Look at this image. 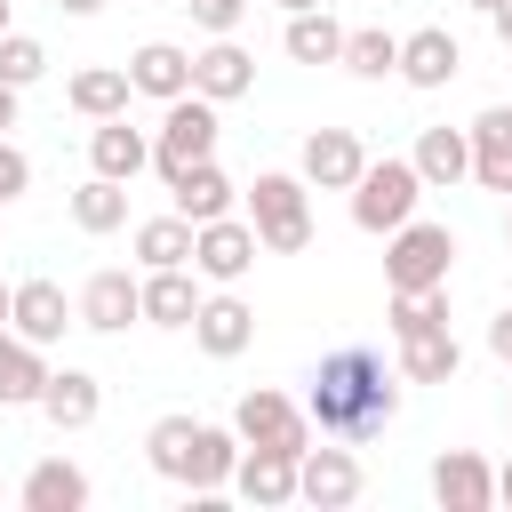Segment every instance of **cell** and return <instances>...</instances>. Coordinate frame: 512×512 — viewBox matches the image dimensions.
Wrapping results in <instances>:
<instances>
[{
	"label": "cell",
	"instance_id": "277c9868",
	"mask_svg": "<svg viewBox=\"0 0 512 512\" xmlns=\"http://www.w3.org/2000/svg\"><path fill=\"white\" fill-rule=\"evenodd\" d=\"M456 272V232L432 216H408L400 232H384V288H448Z\"/></svg>",
	"mask_w": 512,
	"mask_h": 512
},
{
	"label": "cell",
	"instance_id": "f6af8a7d",
	"mask_svg": "<svg viewBox=\"0 0 512 512\" xmlns=\"http://www.w3.org/2000/svg\"><path fill=\"white\" fill-rule=\"evenodd\" d=\"M504 240H512V216H504Z\"/></svg>",
	"mask_w": 512,
	"mask_h": 512
},
{
	"label": "cell",
	"instance_id": "836d02e7",
	"mask_svg": "<svg viewBox=\"0 0 512 512\" xmlns=\"http://www.w3.org/2000/svg\"><path fill=\"white\" fill-rule=\"evenodd\" d=\"M16 192H32V160H24V152H16L8 136H0V208H8Z\"/></svg>",
	"mask_w": 512,
	"mask_h": 512
},
{
	"label": "cell",
	"instance_id": "5b68a950",
	"mask_svg": "<svg viewBox=\"0 0 512 512\" xmlns=\"http://www.w3.org/2000/svg\"><path fill=\"white\" fill-rule=\"evenodd\" d=\"M416 200H424L416 160H392V152H384V160H368V168H360V184H352V224L384 240V232H400V224L416 216Z\"/></svg>",
	"mask_w": 512,
	"mask_h": 512
},
{
	"label": "cell",
	"instance_id": "cb8c5ba5",
	"mask_svg": "<svg viewBox=\"0 0 512 512\" xmlns=\"http://www.w3.org/2000/svg\"><path fill=\"white\" fill-rule=\"evenodd\" d=\"M128 80H136V96H184L192 88V48H176V40H144L136 56H128Z\"/></svg>",
	"mask_w": 512,
	"mask_h": 512
},
{
	"label": "cell",
	"instance_id": "74e56055",
	"mask_svg": "<svg viewBox=\"0 0 512 512\" xmlns=\"http://www.w3.org/2000/svg\"><path fill=\"white\" fill-rule=\"evenodd\" d=\"M16 96H24V88H8V80H0V136L16 128Z\"/></svg>",
	"mask_w": 512,
	"mask_h": 512
},
{
	"label": "cell",
	"instance_id": "8fae6325",
	"mask_svg": "<svg viewBox=\"0 0 512 512\" xmlns=\"http://www.w3.org/2000/svg\"><path fill=\"white\" fill-rule=\"evenodd\" d=\"M128 320H144V272H120V264L88 272V280H80V328L120 336Z\"/></svg>",
	"mask_w": 512,
	"mask_h": 512
},
{
	"label": "cell",
	"instance_id": "484cf974",
	"mask_svg": "<svg viewBox=\"0 0 512 512\" xmlns=\"http://www.w3.org/2000/svg\"><path fill=\"white\" fill-rule=\"evenodd\" d=\"M16 496H24V512H80V504H88V472L64 464V456H40Z\"/></svg>",
	"mask_w": 512,
	"mask_h": 512
},
{
	"label": "cell",
	"instance_id": "9a60e30c",
	"mask_svg": "<svg viewBox=\"0 0 512 512\" xmlns=\"http://www.w3.org/2000/svg\"><path fill=\"white\" fill-rule=\"evenodd\" d=\"M192 88H200L208 104H232V96L256 88V56H248L232 32H216L208 48H192Z\"/></svg>",
	"mask_w": 512,
	"mask_h": 512
},
{
	"label": "cell",
	"instance_id": "7a4b0ae2",
	"mask_svg": "<svg viewBox=\"0 0 512 512\" xmlns=\"http://www.w3.org/2000/svg\"><path fill=\"white\" fill-rule=\"evenodd\" d=\"M144 464L160 480H176L184 496H216L232 488V464H240V432L232 424H200V416H160L144 432Z\"/></svg>",
	"mask_w": 512,
	"mask_h": 512
},
{
	"label": "cell",
	"instance_id": "b9f144b4",
	"mask_svg": "<svg viewBox=\"0 0 512 512\" xmlns=\"http://www.w3.org/2000/svg\"><path fill=\"white\" fill-rule=\"evenodd\" d=\"M272 8H288V16H296V8H320V0H272Z\"/></svg>",
	"mask_w": 512,
	"mask_h": 512
},
{
	"label": "cell",
	"instance_id": "30bf717a",
	"mask_svg": "<svg viewBox=\"0 0 512 512\" xmlns=\"http://www.w3.org/2000/svg\"><path fill=\"white\" fill-rule=\"evenodd\" d=\"M360 168H368V144H360L352 128H312L304 152H296V176H304L312 192H352Z\"/></svg>",
	"mask_w": 512,
	"mask_h": 512
},
{
	"label": "cell",
	"instance_id": "f1b7e54d",
	"mask_svg": "<svg viewBox=\"0 0 512 512\" xmlns=\"http://www.w3.org/2000/svg\"><path fill=\"white\" fill-rule=\"evenodd\" d=\"M192 312H200V288H192L184 264L144 272V320H152V328H192Z\"/></svg>",
	"mask_w": 512,
	"mask_h": 512
},
{
	"label": "cell",
	"instance_id": "52a82bcc",
	"mask_svg": "<svg viewBox=\"0 0 512 512\" xmlns=\"http://www.w3.org/2000/svg\"><path fill=\"white\" fill-rule=\"evenodd\" d=\"M232 432H240V448H312V416H304V400H288V392H272V384H256V392H240L232 400Z\"/></svg>",
	"mask_w": 512,
	"mask_h": 512
},
{
	"label": "cell",
	"instance_id": "8d00e7d4",
	"mask_svg": "<svg viewBox=\"0 0 512 512\" xmlns=\"http://www.w3.org/2000/svg\"><path fill=\"white\" fill-rule=\"evenodd\" d=\"M488 32H496V48L512 56V0H496V8H488Z\"/></svg>",
	"mask_w": 512,
	"mask_h": 512
},
{
	"label": "cell",
	"instance_id": "bcb514c9",
	"mask_svg": "<svg viewBox=\"0 0 512 512\" xmlns=\"http://www.w3.org/2000/svg\"><path fill=\"white\" fill-rule=\"evenodd\" d=\"M504 416H512V392H504Z\"/></svg>",
	"mask_w": 512,
	"mask_h": 512
},
{
	"label": "cell",
	"instance_id": "4dcf8cb0",
	"mask_svg": "<svg viewBox=\"0 0 512 512\" xmlns=\"http://www.w3.org/2000/svg\"><path fill=\"white\" fill-rule=\"evenodd\" d=\"M344 72L352 80H400V32H384V24L344 32Z\"/></svg>",
	"mask_w": 512,
	"mask_h": 512
},
{
	"label": "cell",
	"instance_id": "e0dca14e",
	"mask_svg": "<svg viewBox=\"0 0 512 512\" xmlns=\"http://www.w3.org/2000/svg\"><path fill=\"white\" fill-rule=\"evenodd\" d=\"M48 376H56V368H48V344L0 328V408H40Z\"/></svg>",
	"mask_w": 512,
	"mask_h": 512
},
{
	"label": "cell",
	"instance_id": "d6a6232c",
	"mask_svg": "<svg viewBox=\"0 0 512 512\" xmlns=\"http://www.w3.org/2000/svg\"><path fill=\"white\" fill-rule=\"evenodd\" d=\"M40 72H48V48H40L32 32L8 24V32H0V80H8V88H32Z\"/></svg>",
	"mask_w": 512,
	"mask_h": 512
},
{
	"label": "cell",
	"instance_id": "e575fe53",
	"mask_svg": "<svg viewBox=\"0 0 512 512\" xmlns=\"http://www.w3.org/2000/svg\"><path fill=\"white\" fill-rule=\"evenodd\" d=\"M184 8H192V24L216 40V32H232V24H240V8H248V0H184Z\"/></svg>",
	"mask_w": 512,
	"mask_h": 512
},
{
	"label": "cell",
	"instance_id": "9c48e42d",
	"mask_svg": "<svg viewBox=\"0 0 512 512\" xmlns=\"http://www.w3.org/2000/svg\"><path fill=\"white\" fill-rule=\"evenodd\" d=\"M360 488H368V472H360L352 440L304 448V464H296V504H312V512H344V504H360Z\"/></svg>",
	"mask_w": 512,
	"mask_h": 512
},
{
	"label": "cell",
	"instance_id": "f35d334b",
	"mask_svg": "<svg viewBox=\"0 0 512 512\" xmlns=\"http://www.w3.org/2000/svg\"><path fill=\"white\" fill-rule=\"evenodd\" d=\"M496 504H512V456L496 464Z\"/></svg>",
	"mask_w": 512,
	"mask_h": 512
},
{
	"label": "cell",
	"instance_id": "ee69618b",
	"mask_svg": "<svg viewBox=\"0 0 512 512\" xmlns=\"http://www.w3.org/2000/svg\"><path fill=\"white\" fill-rule=\"evenodd\" d=\"M0 32H8V0H0Z\"/></svg>",
	"mask_w": 512,
	"mask_h": 512
},
{
	"label": "cell",
	"instance_id": "7402d4cb",
	"mask_svg": "<svg viewBox=\"0 0 512 512\" xmlns=\"http://www.w3.org/2000/svg\"><path fill=\"white\" fill-rule=\"evenodd\" d=\"M464 136H472V184L512 192V104H488Z\"/></svg>",
	"mask_w": 512,
	"mask_h": 512
},
{
	"label": "cell",
	"instance_id": "83f0119b",
	"mask_svg": "<svg viewBox=\"0 0 512 512\" xmlns=\"http://www.w3.org/2000/svg\"><path fill=\"white\" fill-rule=\"evenodd\" d=\"M280 48H288L296 64H344V24L328 16V0H320V8H296L288 32H280Z\"/></svg>",
	"mask_w": 512,
	"mask_h": 512
},
{
	"label": "cell",
	"instance_id": "5bb4252c",
	"mask_svg": "<svg viewBox=\"0 0 512 512\" xmlns=\"http://www.w3.org/2000/svg\"><path fill=\"white\" fill-rule=\"evenodd\" d=\"M432 504H440V512H488V504H496V464L472 456V448L432 456Z\"/></svg>",
	"mask_w": 512,
	"mask_h": 512
},
{
	"label": "cell",
	"instance_id": "44dd1931",
	"mask_svg": "<svg viewBox=\"0 0 512 512\" xmlns=\"http://www.w3.org/2000/svg\"><path fill=\"white\" fill-rule=\"evenodd\" d=\"M128 96H136L128 64H80V72L64 80V104H72L80 120H120V112H128Z\"/></svg>",
	"mask_w": 512,
	"mask_h": 512
},
{
	"label": "cell",
	"instance_id": "4316f807",
	"mask_svg": "<svg viewBox=\"0 0 512 512\" xmlns=\"http://www.w3.org/2000/svg\"><path fill=\"white\" fill-rule=\"evenodd\" d=\"M168 192H176V216H192V224H216V216H232V176L216 168V160H200V168H184V176H168Z\"/></svg>",
	"mask_w": 512,
	"mask_h": 512
},
{
	"label": "cell",
	"instance_id": "ffe728a7",
	"mask_svg": "<svg viewBox=\"0 0 512 512\" xmlns=\"http://www.w3.org/2000/svg\"><path fill=\"white\" fill-rule=\"evenodd\" d=\"M456 72H464V48H456V32L424 24V32H408V40H400V80H408V88H448Z\"/></svg>",
	"mask_w": 512,
	"mask_h": 512
},
{
	"label": "cell",
	"instance_id": "7bdbcfd3",
	"mask_svg": "<svg viewBox=\"0 0 512 512\" xmlns=\"http://www.w3.org/2000/svg\"><path fill=\"white\" fill-rule=\"evenodd\" d=\"M472 8H480V16H488V8H496V0H472Z\"/></svg>",
	"mask_w": 512,
	"mask_h": 512
},
{
	"label": "cell",
	"instance_id": "ba28073f",
	"mask_svg": "<svg viewBox=\"0 0 512 512\" xmlns=\"http://www.w3.org/2000/svg\"><path fill=\"white\" fill-rule=\"evenodd\" d=\"M256 256H264V240H256L248 216H216V224L192 232V272L216 280V288H240V280L256 272Z\"/></svg>",
	"mask_w": 512,
	"mask_h": 512
},
{
	"label": "cell",
	"instance_id": "4fadbf2b",
	"mask_svg": "<svg viewBox=\"0 0 512 512\" xmlns=\"http://www.w3.org/2000/svg\"><path fill=\"white\" fill-rule=\"evenodd\" d=\"M8 328L32 336V344H64V328H80V296H64L56 280H16Z\"/></svg>",
	"mask_w": 512,
	"mask_h": 512
},
{
	"label": "cell",
	"instance_id": "7c38bea8",
	"mask_svg": "<svg viewBox=\"0 0 512 512\" xmlns=\"http://www.w3.org/2000/svg\"><path fill=\"white\" fill-rule=\"evenodd\" d=\"M192 344H200L208 360H240V352L256 344V304L232 296V288L200 296V312H192Z\"/></svg>",
	"mask_w": 512,
	"mask_h": 512
},
{
	"label": "cell",
	"instance_id": "d590c367",
	"mask_svg": "<svg viewBox=\"0 0 512 512\" xmlns=\"http://www.w3.org/2000/svg\"><path fill=\"white\" fill-rule=\"evenodd\" d=\"M488 352H496V360H504V368H512V304H504V312H496V320H488Z\"/></svg>",
	"mask_w": 512,
	"mask_h": 512
},
{
	"label": "cell",
	"instance_id": "2e32d148",
	"mask_svg": "<svg viewBox=\"0 0 512 512\" xmlns=\"http://www.w3.org/2000/svg\"><path fill=\"white\" fill-rule=\"evenodd\" d=\"M296 448H240V464H232V488H240V504H296Z\"/></svg>",
	"mask_w": 512,
	"mask_h": 512
},
{
	"label": "cell",
	"instance_id": "d4e9b609",
	"mask_svg": "<svg viewBox=\"0 0 512 512\" xmlns=\"http://www.w3.org/2000/svg\"><path fill=\"white\" fill-rule=\"evenodd\" d=\"M408 160H416L424 192H448V184H464V176H472V136H464V128H424Z\"/></svg>",
	"mask_w": 512,
	"mask_h": 512
},
{
	"label": "cell",
	"instance_id": "1f68e13d",
	"mask_svg": "<svg viewBox=\"0 0 512 512\" xmlns=\"http://www.w3.org/2000/svg\"><path fill=\"white\" fill-rule=\"evenodd\" d=\"M72 224H80V232H120V224H128V184L88 168V184L72 192Z\"/></svg>",
	"mask_w": 512,
	"mask_h": 512
},
{
	"label": "cell",
	"instance_id": "6da1fadb",
	"mask_svg": "<svg viewBox=\"0 0 512 512\" xmlns=\"http://www.w3.org/2000/svg\"><path fill=\"white\" fill-rule=\"evenodd\" d=\"M304 416H312L320 440H352L360 448L400 416V376L384 368L376 344H336L304 384Z\"/></svg>",
	"mask_w": 512,
	"mask_h": 512
},
{
	"label": "cell",
	"instance_id": "ac0fdd59",
	"mask_svg": "<svg viewBox=\"0 0 512 512\" xmlns=\"http://www.w3.org/2000/svg\"><path fill=\"white\" fill-rule=\"evenodd\" d=\"M88 168H96V176L136 184V176L152 168V136H144V128H128V112H120V120H96V128H88Z\"/></svg>",
	"mask_w": 512,
	"mask_h": 512
},
{
	"label": "cell",
	"instance_id": "60d3db41",
	"mask_svg": "<svg viewBox=\"0 0 512 512\" xmlns=\"http://www.w3.org/2000/svg\"><path fill=\"white\" fill-rule=\"evenodd\" d=\"M8 304H16V288H8V280H0V328H8Z\"/></svg>",
	"mask_w": 512,
	"mask_h": 512
},
{
	"label": "cell",
	"instance_id": "ab89813d",
	"mask_svg": "<svg viewBox=\"0 0 512 512\" xmlns=\"http://www.w3.org/2000/svg\"><path fill=\"white\" fill-rule=\"evenodd\" d=\"M56 8H64V16H96L104 0H56Z\"/></svg>",
	"mask_w": 512,
	"mask_h": 512
},
{
	"label": "cell",
	"instance_id": "603a6c76",
	"mask_svg": "<svg viewBox=\"0 0 512 512\" xmlns=\"http://www.w3.org/2000/svg\"><path fill=\"white\" fill-rule=\"evenodd\" d=\"M96 408H104V384H96L88 368H56V376H48V392H40V416H48L56 432H88V424H96Z\"/></svg>",
	"mask_w": 512,
	"mask_h": 512
},
{
	"label": "cell",
	"instance_id": "d6986e66",
	"mask_svg": "<svg viewBox=\"0 0 512 512\" xmlns=\"http://www.w3.org/2000/svg\"><path fill=\"white\" fill-rule=\"evenodd\" d=\"M392 344H400V376H408V384H456V368H464V344L448 336V320L408 328V336H392Z\"/></svg>",
	"mask_w": 512,
	"mask_h": 512
},
{
	"label": "cell",
	"instance_id": "f546056e",
	"mask_svg": "<svg viewBox=\"0 0 512 512\" xmlns=\"http://www.w3.org/2000/svg\"><path fill=\"white\" fill-rule=\"evenodd\" d=\"M192 232H200V224L176 216V208H168V216H144V224H136V264H144V272H160V264H192Z\"/></svg>",
	"mask_w": 512,
	"mask_h": 512
},
{
	"label": "cell",
	"instance_id": "3957f363",
	"mask_svg": "<svg viewBox=\"0 0 512 512\" xmlns=\"http://www.w3.org/2000/svg\"><path fill=\"white\" fill-rule=\"evenodd\" d=\"M248 224H256L264 256H304V248H312V184L288 176V168L256 176V184H248Z\"/></svg>",
	"mask_w": 512,
	"mask_h": 512
},
{
	"label": "cell",
	"instance_id": "8992f818",
	"mask_svg": "<svg viewBox=\"0 0 512 512\" xmlns=\"http://www.w3.org/2000/svg\"><path fill=\"white\" fill-rule=\"evenodd\" d=\"M200 160H216V104H208L200 88H184V96H168V112H160L152 168H160V176H184V168H200Z\"/></svg>",
	"mask_w": 512,
	"mask_h": 512
}]
</instances>
